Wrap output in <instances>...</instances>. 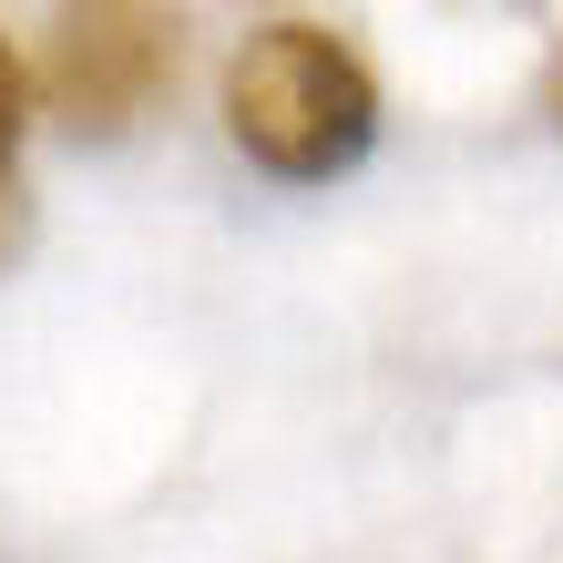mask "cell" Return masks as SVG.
<instances>
[{
  "instance_id": "277c9868",
  "label": "cell",
  "mask_w": 563,
  "mask_h": 563,
  "mask_svg": "<svg viewBox=\"0 0 563 563\" xmlns=\"http://www.w3.org/2000/svg\"><path fill=\"white\" fill-rule=\"evenodd\" d=\"M21 246H31V185L11 175V164H0V267H11Z\"/></svg>"
},
{
  "instance_id": "3957f363",
  "label": "cell",
  "mask_w": 563,
  "mask_h": 563,
  "mask_svg": "<svg viewBox=\"0 0 563 563\" xmlns=\"http://www.w3.org/2000/svg\"><path fill=\"white\" fill-rule=\"evenodd\" d=\"M31 134V62L0 42V164H11V144Z\"/></svg>"
},
{
  "instance_id": "7a4b0ae2",
  "label": "cell",
  "mask_w": 563,
  "mask_h": 563,
  "mask_svg": "<svg viewBox=\"0 0 563 563\" xmlns=\"http://www.w3.org/2000/svg\"><path fill=\"white\" fill-rule=\"evenodd\" d=\"M175 82V11H144V0H92V11H52L42 52H31V103H42L62 134L113 144L164 103Z\"/></svg>"
},
{
  "instance_id": "6da1fadb",
  "label": "cell",
  "mask_w": 563,
  "mask_h": 563,
  "mask_svg": "<svg viewBox=\"0 0 563 563\" xmlns=\"http://www.w3.org/2000/svg\"><path fill=\"white\" fill-rule=\"evenodd\" d=\"M225 134L287 185H328L379 144V82L328 21H256L225 62Z\"/></svg>"
},
{
  "instance_id": "5b68a950",
  "label": "cell",
  "mask_w": 563,
  "mask_h": 563,
  "mask_svg": "<svg viewBox=\"0 0 563 563\" xmlns=\"http://www.w3.org/2000/svg\"><path fill=\"white\" fill-rule=\"evenodd\" d=\"M543 103H553V123H563V52H553V82H543Z\"/></svg>"
}]
</instances>
